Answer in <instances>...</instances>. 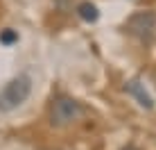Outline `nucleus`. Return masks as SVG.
<instances>
[{
    "label": "nucleus",
    "mask_w": 156,
    "mask_h": 150,
    "mask_svg": "<svg viewBox=\"0 0 156 150\" xmlns=\"http://www.w3.org/2000/svg\"><path fill=\"white\" fill-rule=\"evenodd\" d=\"M32 93V77L25 73L12 77L2 89H0V111H14L20 107Z\"/></svg>",
    "instance_id": "1"
},
{
    "label": "nucleus",
    "mask_w": 156,
    "mask_h": 150,
    "mask_svg": "<svg viewBox=\"0 0 156 150\" xmlns=\"http://www.w3.org/2000/svg\"><path fill=\"white\" fill-rule=\"evenodd\" d=\"M86 114L84 105L70 96H57L50 105V123L55 127H68Z\"/></svg>",
    "instance_id": "2"
},
{
    "label": "nucleus",
    "mask_w": 156,
    "mask_h": 150,
    "mask_svg": "<svg viewBox=\"0 0 156 150\" xmlns=\"http://www.w3.org/2000/svg\"><path fill=\"white\" fill-rule=\"evenodd\" d=\"M127 34H131L133 39L143 41V43H152L156 39V12L152 9H143V12L131 14L125 21Z\"/></svg>",
    "instance_id": "3"
},
{
    "label": "nucleus",
    "mask_w": 156,
    "mask_h": 150,
    "mask_svg": "<svg viewBox=\"0 0 156 150\" xmlns=\"http://www.w3.org/2000/svg\"><path fill=\"white\" fill-rule=\"evenodd\" d=\"M125 91H127L129 96H133V98L138 100V105H140V107H145V109H154L152 96L147 93V89H145L138 80H129V82L125 84Z\"/></svg>",
    "instance_id": "4"
},
{
    "label": "nucleus",
    "mask_w": 156,
    "mask_h": 150,
    "mask_svg": "<svg viewBox=\"0 0 156 150\" xmlns=\"http://www.w3.org/2000/svg\"><path fill=\"white\" fill-rule=\"evenodd\" d=\"M77 14H79L82 21H86V23H95V21L100 18V12H98V7H95L93 2H82L77 7Z\"/></svg>",
    "instance_id": "5"
},
{
    "label": "nucleus",
    "mask_w": 156,
    "mask_h": 150,
    "mask_svg": "<svg viewBox=\"0 0 156 150\" xmlns=\"http://www.w3.org/2000/svg\"><path fill=\"white\" fill-rule=\"evenodd\" d=\"M0 41H2V43H12V41H16V34L12 30H5L2 34H0Z\"/></svg>",
    "instance_id": "6"
},
{
    "label": "nucleus",
    "mask_w": 156,
    "mask_h": 150,
    "mask_svg": "<svg viewBox=\"0 0 156 150\" xmlns=\"http://www.w3.org/2000/svg\"><path fill=\"white\" fill-rule=\"evenodd\" d=\"M122 150H138V148H133V146H127V148H122Z\"/></svg>",
    "instance_id": "7"
}]
</instances>
